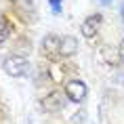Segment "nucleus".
<instances>
[{"label": "nucleus", "instance_id": "nucleus-9", "mask_svg": "<svg viewBox=\"0 0 124 124\" xmlns=\"http://www.w3.org/2000/svg\"><path fill=\"white\" fill-rule=\"evenodd\" d=\"M118 55H120V61L124 63V38H122V42H120V46H118Z\"/></svg>", "mask_w": 124, "mask_h": 124}, {"label": "nucleus", "instance_id": "nucleus-3", "mask_svg": "<svg viewBox=\"0 0 124 124\" xmlns=\"http://www.w3.org/2000/svg\"><path fill=\"white\" fill-rule=\"evenodd\" d=\"M99 25H101V15H95V17H88V19L82 23L80 32H82L84 38H95V36H97Z\"/></svg>", "mask_w": 124, "mask_h": 124}, {"label": "nucleus", "instance_id": "nucleus-2", "mask_svg": "<svg viewBox=\"0 0 124 124\" xmlns=\"http://www.w3.org/2000/svg\"><path fill=\"white\" fill-rule=\"evenodd\" d=\"M86 93H88V88H86V84L82 82V80H70L65 84V95L72 101H76V103H80V101H84L86 99Z\"/></svg>", "mask_w": 124, "mask_h": 124}, {"label": "nucleus", "instance_id": "nucleus-5", "mask_svg": "<svg viewBox=\"0 0 124 124\" xmlns=\"http://www.w3.org/2000/svg\"><path fill=\"white\" fill-rule=\"evenodd\" d=\"M42 105H44V109L48 111H57L63 107V97H61V93H51V95H46L42 99Z\"/></svg>", "mask_w": 124, "mask_h": 124}, {"label": "nucleus", "instance_id": "nucleus-10", "mask_svg": "<svg viewBox=\"0 0 124 124\" xmlns=\"http://www.w3.org/2000/svg\"><path fill=\"white\" fill-rule=\"evenodd\" d=\"M99 2H101L103 7H107V4H111V0H99Z\"/></svg>", "mask_w": 124, "mask_h": 124}, {"label": "nucleus", "instance_id": "nucleus-1", "mask_svg": "<svg viewBox=\"0 0 124 124\" xmlns=\"http://www.w3.org/2000/svg\"><path fill=\"white\" fill-rule=\"evenodd\" d=\"M2 67H4V72H7L8 76L19 78V76H25V74H27V70H30V63H27V59H25V57H21V55H8V57L4 59Z\"/></svg>", "mask_w": 124, "mask_h": 124}, {"label": "nucleus", "instance_id": "nucleus-8", "mask_svg": "<svg viewBox=\"0 0 124 124\" xmlns=\"http://www.w3.org/2000/svg\"><path fill=\"white\" fill-rule=\"evenodd\" d=\"M48 4H51V8H53V13H55V15H59V13H61V8H63L61 0H48Z\"/></svg>", "mask_w": 124, "mask_h": 124}, {"label": "nucleus", "instance_id": "nucleus-4", "mask_svg": "<svg viewBox=\"0 0 124 124\" xmlns=\"http://www.w3.org/2000/svg\"><path fill=\"white\" fill-rule=\"evenodd\" d=\"M78 53V40L74 38V36H65V38H61V48H59V55H63V57H72Z\"/></svg>", "mask_w": 124, "mask_h": 124}, {"label": "nucleus", "instance_id": "nucleus-7", "mask_svg": "<svg viewBox=\"0 0 124 124\" xmlns=\"http://www.w3.org/2000/svg\"><path fill=\"white\" fill-rule=\"evenodd\" d=\"M7 38H8V25H7L4 19H0V44H2Z\"/></svg>", "mask_w": 124, "mask_h": 124}, {"label": "nucleus", "instance_id": "nucleus-6", "mask_svg": "<svg viewBox=\"0 0 124 124\" xmlns=\"http://www.w3.org/2000/svg\"><path fill=\"white\" fill-rule=\"evenodd\" d=\"M42 48H44V53H48V55H59V48H61V38H57L55 34L44 36V40H42Z\"/></svg>", "mask_w": 124, "mask_h": 124}]
</instances>
